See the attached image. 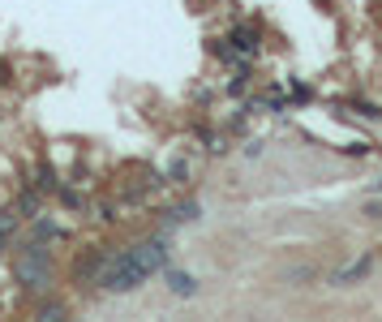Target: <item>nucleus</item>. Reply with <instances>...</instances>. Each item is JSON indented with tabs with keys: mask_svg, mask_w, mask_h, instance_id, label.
Here are the masks:
<instances>
[{
	"mask_svg": "<svg viewBox=\"0 0 382 322\" xmlns=\"http://www.w3.org/2000/svg\"><path fill=\"white\" fill-rule=\"evenodd\" d=\"M168 258H172V245L163 241V237H155V241L133 245L125 254H107L103 266H99V275H95V284L107 288V292H133L142 280H150L155 271H163Z\"/></svg>",
	"mask_w": 382,
	"mask_h": 322,
	"instance_id": "f257e3e1",
	"label": "nucleus"
},
{
	"mask_svg": "<svg viewBox=\"0 0 382 322\" xmlns=\"http://www.w3.org/2000/svg\"><path fill=\"white\" fill-rule=\"evenodd\" d=\"M18 280L26 288H43L47 284V245H26V254L18 258Z\"/></svg>",
	"mask_w": 382,
	"mask_h": 322,
	"instance_id": "f03ea898",
	"label": "nucleus"
},
{
	"mask_svg": "<svg viewBox=\"0 0 382 322\" xmlns=\"http://www.w3.org/2000/svg\"><path fill=\"white\" fill-rule=\"evenodd\" d=\"M374 262H378V254H361L357 262H348V266H344V271H335V275H331V284H335V288H348V284H361V280H365V275L374 271Z\"/></svg>",
	"mask_w": 382,
	"mask_h": 322,
	"instance_id": "7ed1b4c3",
	"label": "nucleus"
},
{
	"mask_svg": "<svg viewBox=\"0 0 382 322\" xmlns=\"http://www.w3.org/2000/svg\"><path fill=\"white\" fill-rule=\"evenodd\" d=\"M228 47L237 52V61H241V56H245V61H249V56H258V47H262L258 26H237V30L228 35Z\"/></svg>",
	"mask_w": 382,
	"mask_h": 322,
	"instance_id": "20e7f679",
	"label": "nucleus"
},
{
	"mask_svg": "<svg viewBox=\"0 0 382 322\" xmlns=\"http://www.w3.org/2000/svg\"><path fill=\"white\" fill-rule=\"evenodd\" d=\"M168 292H177V297H193V292H198V280H193L189 271H168Z\"/></svg>",
	"mask_w": 382,
	"mask_h": 322,
	"instance_id": "39448f33",
	"label": "nucleus"
},
{
	"mask_svg": "<svg viewBox=\"0 0 382 322\" xmlns=\"http://www.w3.org/2000/svg\"><path fill=\"white\" fill-rule=\"evenodd\" d=\"M198 220V202H181L168 210V224H193Z\"/></svg>",
	"mask_w": 382,
	"mask_h": 322,
	"instance_id": "423d86ee",
	"label": "nucleus"
},
{
	"mask_svg": "<svg viewBox=\"0 0 382 322\" xmlns=\"http://www.w3.org/2000/svg\"><path fill=\"white\" fill-rule=\"evenodd\" d=\"M39 215V193H22L18 198V220H35Z\"/></svg>",
	"mask_w": 382,
	"mask_h": 322,
	"instance_id": "0eeeda50",
	"label": "nucleus"
},
{
	"mask_svg": "<svg viewBox=\"0 0 382 322\" xmlns=\"http://www.w3.org/2000/svg\"><path fill=\"white\" fill-rule=\"evenodd\" d=\"M163 177H168L172 185H185V181H189V164H185V159H172V164H168V172H163Z\"/></svg>",
	"mask_w": 382,
	"mask_h": 322,
	"instance_id": "6e6552de",
	"label": "nucleus"
},
{
	"mask_svg": "<svg viewBox=\"0 0 382 322\" xmlns=\"http://www.w3.org/2000/svg\"><path fill=\"white\" fill-rule=\"evenodd\" d=\"M61 202H65L69 210H82V206H86V198H82V193H73V189H61Z\"/></svg>",
	"mask_w": 382,
	"mask_h": 322,
	"instance_id": "1a4fd4ad",
	"label": "nucleus"
},
{
	"mask_svg": "<svg viewBox=\"0 0 382 322\" xmlns=\"http://www.w3.org/2000/svg\"><path fill=\"white\" fill-rule=\"evenodd\" d=\"M39 189H56V172H52L47 164H39Z\"/></svg>",
	"mask_w": 382,
	"mask_h": 322,
	"instance_id": "9d476101",
	"label": "nucleus"
},
{
	"mask_svg": "<svg viewBox=\"0 0 382 322\" xmlns=\"http://www.w3.org/2000/svg\"><path fill=\"white\" fill-rule=\"evenodd\" d=\"M365 215L369 220H382V202H365Z\"/></svg>",
	"mask_w": 382,
	"mask_h": 322,
	"instance_id": "9b49d317",
	"label": "nucleus"
},
{
	"mask_svg": "<svg viewBox=\"0 0 382 322\" xmlns=\"http://www.w3.org/2000/svg\"><path fill=\"white\" fill-rule=\"evenodd\" d=\"M13 78V65H0V82H9Z\"/></svg>",
	"mask_w": 382,
	"mask_h": 322,
	"instance_id": "f8f14e48",
	"label": "nucleus"
}]
</instances>
